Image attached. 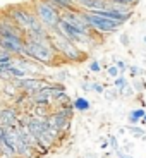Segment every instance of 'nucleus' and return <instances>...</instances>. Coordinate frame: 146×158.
Listing matches in <instances>:
<instances>
[{"instance_id": "nucleus-1", "label": "nucleus", "mask_w": 146, "mask_h": 158, "mask_svg": "<svg viewBox=\"0 0 146 158\" xmlns=\"http://www.w3.org/2000/svg\"><path fill=\"white\" fill-rule=\"evenodd\" d=\"M5 12L24 33H35L45 28L33 12V9L28 5H10V7H5Z\"/></svg>"}, {"instance_id": "nucleus-14", "label": "nucleus", "mask_w": 146, "mask_h": 158, "mask_svg": "<svg viewBox=\"0 0 146 158\" xmlns=\"http://www.w3.org/2000/svg\"><path fill=\"white\" fill-rule=\"evenodd\" d=\"M52 98H53V103H71L72 98L69 96L67 91H55L52 93Z\"/></svg>"}, {"instance_id": "nucleus-30", "label": "nucleus", "mask_w": 146, "mask_h": 158, "mask_svg": "<svg viewBox=\"0 0 146 158\" xmlns=\"http://www.w3.org/2000/svg\"><path fill=\"white\" fill-rule=\"evenodd\" d=\"M114 153L117 155V158H134L132 155H129L127 151H124L122 148H120V150H117V151H114Z\"/></svg>"}, {"instance_id": "nucleus-36", "label": "nucleus", "mask_w": 146, "mask_h": 158, "mask_svg": "<svg viewBox=\"0 0 146 158\" xmlns=\"http://www.w3.org/2000/svg\"><path fill=\"white\" fill-rule=\"evenodd\" d=\"M143 43H144V45H146V35H144V36H143Z\"/></svg>"}, {"instance_id": "nucleus-35", "label": "nucleus", "mask_w": 146, "mask_h": 158, "mask_svg": "<svg viewBox=\"0 0 146 158\" xmlns=\"http://www.w3.org/2000/svg\"><path fill=\"white\" fill-rule=\"evenodd\" d=\"M141 124H143V126H146V114H144V117L141 118Z\"/></svg>"}, {"instance_id": "nucleus-15", "label": "nucleus", "mask_w": 146, "mask_h": 158, "mask_svg": "<svg viewBox=\"0 0 146 158\" xmlns=\"http://www.w3.org/2000/svg\"><path fill=\"white\" fill-rule=\"evenodd\" d=\"M129 76H131V79H138V77H141L143 74H144V69L143 67H139V65H134V64H129Z\"/></svg>"}, {"instance_id": "nucleus-10", "label": "nucleus", "mask_w": 146, "mask_h": 158, "mask_svg": "<svg viewBox=\"0 0 146 158\" xmlns=\"http://www.w3.org/2000/svg\"><path fill=\"white\" fill-rule=\"evenodd\" d=\"M43 2H47V4H50L52 7H55L59 9L60 12L64 10H76V4H74V0H43Z\"/></svg>"}, {"instance_id": "nucleus-3", "label": "nucleus", "mask_w": 146, "mask_h": 158, "mask_svg": "<svg viewBox=\"0 0 146 158\" xmlns=\"http://www.w3.org/2000/svg\"><path fill=\"white\" fill-rule=\"evenodd\" d=\"M29 7L33 9V12L36 14L40 23L43 24L52 35L60 29L59 26H60V21H62V12L59 9L52 7L50 4H47L43 0H31L29 2Z\"/></svg>"}, {"instance_id": "nucleus-5", "label": "nucleus", "mask_w": 146, "mask_h": 158, "mask_svg": "<svg viewBox=\"0 0 146 158\" xmlns=\"http://www.w3.org/2000/svg\"><path fill=\"white\" fill-rule=\"evenodd\" d=\"M83 17L91 28L95 29L96 33H100V35H112V33H117L119 29L122 28V24H119L117 21H112V19H108V17L96 16L93 12H84L83 10Z\"/></svg>"}, {"instance_id": "nucleus-37", "label": "nucleus", "mask_w": 146, "mask_h": 158, "mask_svg": "<svg viewBox=\"0 0 146 158\" xmlns=\"http://www.w3.org/2000/svg\"><path fill=\"white\" fill-rule=\"evenodd\" d=\"M143 141H146V134H144V136H143Z\"/></svg>"}, {"instance_id": "nucleus-21", "label": "nucleus", "mask_w": 146, "mask_h": 158, "mask_svg": "<svg viewBox=\"0 0 146 158\" xmlns=\"http://www.w3.org/2000/svg\"><path fill=\"white\" fill-rule=\"evenodd\" d=\"M110 4H115V5H126V7H134V5H138L139 0H108Z\"/></svg>"}, {"instance_id": "nucleus-27", "label": "nucleus", "mask_w": 146, "mask_h": 158, "mask_svg": "<svg viewBox=\"0 0 146 158\" xmlns=\"http://www.w3.org/2000/svg\"><path fill=\"white\" fill-rule=\"evenodd\" d=\"M105 89H107L105 84H102V83H91V91H95L96 95H103Z\"/></svg>"}, {"instance_id": "nucleus-28", "label": "nucleus", "mask_w": 146, "mask_h": 158, "mask_svg": "<svg viewBox=\"0 0 146 158\" xmlns=\"http://www.w3.org/2000/svg\"><path fill=\"white\" fill-rule=\"evenodd\" d=\"M115 65H117V69L120 71V74H124V72H127V71H129V64H127L126 60H122V59H117Z\"/></svg>"}, {"instance_id": "nucleus-33", "label": "nucleus", "mask_w": 146, "mask_h": 158, "mask_svg": "<svg viewBox=\"0 0 146 158\" xmlns=\"http://www.w3.org/2000/svg\"><path fill=\"white\" fill-rule=\"evenodd\" d=\"M83 158H98V156H96V153H93V151H90V153H86Z\"/></svg>"}, {"instance_id": "nucleus-6", "label": "nucleus", "mask_w": 146, "mask_h": 158, "mask_svg": "<svg viewBox=\"0 0 146 158\" xmlns=\"http://www.w3.org/2000/svg\"><path fill=\"white\" fill-rule=\"evenodd\" d=\"M23 112L19 108H16L14 105H7L2 108V117H0V126L2 127H10L17 124V118L21 117Z\"/></svg>"}, {"instance_id": "nucleus-29", "label": "nucleus", "mask_w": 146, "mask_h": 158, "mask_svg": "<svg viewBox=\"0 0 146 158\" xmlns=\"http://www.w3.org/2000/svg\"><path fill=\"white\" fill-rule=\"evenodd\" d=\"M119 41H120V45H122V47H129V45H131V38H129V35H127V33H122V35L119 36Z\"/></svg>"}, {"instance_id": "nucleus-2", "label": "nucleus", "mask_w": 146, "mask_h": 158, "mask_svg": "<svg viewBox=\"0 0 146 158\" xmlns=\"http://www.w3.org/2000/svg\"><path fill=\"white\" fill-rule=\"evenodd\" d=\"M52 47L62 57L64 62H84L88 59L86 52L81 50L76 43H72L71 40L65 38L60 29L52 35Z\"/></svg>"}, {"instance_id": "nucleus-9", "label": "nucleus", "mask_w": 146, "mask_h": 158, "mask_svg": "<svg viewBox=\"0 0 146 158\" xmlns=\"http://www.w3.org/2000/svg\"><path fill=\"white\" fill-rule=\"evenodd\" d=\"M28 114L35 115V117H38V118H48L53 114V103H52V105H33Z\"/></svg>"}, {"instance_id": "nucleus-19", "label": "nucleus", "mask_w": 146, "mask_h": 158, "mask_svg": "<svg viewBox=\"0 0 146 158\" xmlns=\"http://www.w3.org/2000/svg\"><path fill=\"white\" fill-rule=\"evenodd\" d=\"M103 96H105L107 100H110V102H114V100H117L119 96H120V91H119L117 88H112V89H105Z\"/></svg>"}, {"instance_id": "nucleus-16", "label": "nucleus", "mask_w": 146, "mask_h": 158, "mask_svg": "<svg viewBox=\"0 0 146 158\" xmlns=\"http://www.w3.org/2000/svg\"><path fill=\"white\" fill-rule=\"evenodd\" d=\"M127 131H129L131 134H132V138H136V139H143V136L146 134V131L143 129L141 126H127Z\"/></svg>"}, {"instance_id": "nucleus-24", "label": "nucleus", "mask_w": 146, "mask_h": 158, "mask_svg": "<svg viewBox=\"0 0 146 158\" xmlns=\"http://www.w3.org/2000/svg\"><path fill=\"white\" fill-rule=\"evenodd\" d=\"M107 74H108V77H112V81H114L115 77H119V76H120V71L117 69V65H115V64H112V65H108Z\"/></svg>"}, {"instance_id": "nucleus-7", "label": "nucleus", "mask_w": 146, "mask_h": 158, "mask_svg": "<svg viewBox=\"0 0 146 158\" xmlns=\"http://www.w3.org/2000/svg\"><path fill=\"white\" fill-rule=\"evenodd\" d=\"M48 122H50L52 127H55L57 131H60V132H65V134L71 132L72 120L67 118V117H64L62 114H59V112H53V114L48 117Z\"/></svg>"}, {"instance_id": "nucleus-34", "label": "nucleus", "mask_w": 146, "mask_h": 158, "mask_svg": "<svg viewBox=\"0 0 146 158\" xmlns=\"http://www.w3.org/2000/svg\"><path fill=\"white\" fill-rule=\"evenodd\" d=\"M119 134H127V127H119Z\"/></svg>"}, {"instance_id": "nucleus-18", "label": "nucleus", "mask_w": 146, "mask_h": 158, "mask_svg": "<svg viewBox=\"0 0 146 158\" xmlns=\"http://www.w3.org/2000/svg\"><path fill=\"white\" fill-rule=\"evenodd\" d=\"M132 88L136 89V93H144L146 91V81L141 77L138 79H132Z\"/></svg>"}, {"instance_id": "nucleus-20", "label": "nucleus", "mask_w": 146, "mask_h": 158, "mask_svg": "<svg viewBox=\"0 0 146 158\" xmlns=\"http://www.w3.org/2000/svg\"><path fill=\"white\" fill-rule=\"evenodd\" d=\"M88 71L98 74V72L102 71V62H100V60H95V59L90 60V62H88Z\"/></svg>"}, {"instance_id": "nucleus-32", "label": "nucleus", "mask_w": 146, "mask_h": 158, "mask_svg": "<svg viewBox=\"0 0 146 158\" xmlns=\"http://www.w3.org/2000/svg\"><path fill=\"white\" fill-rule=\"evenodd\" d=\"M81 89L83 91H91V83H88V81H81Z\"/></svg>"}, {"instance_id": "nucleus-23", "label": "nucleus", "mask_w": 146, "mask_h": 158, "mask_svg": "<svg viewBox=\"0 0 146 158\" xmlns=\"http://www.w3.org/2000/svg\"><path fill=\"white\" fill-rule=\"evenodd\" d=\"M107 139H108V143H110V150H112V151L120 150V144H119V138H117V136L108 134V136H107Z\"/></svg>"}, {"instance_id": "nucleus-26", "label": "nucleus", "mask_w": 146, "mask_h": 158, "mask_svg": "<svg viewBox=\"0 0 146 158\" xmlns=\"http://www.w3.org/2000/svg\"><path fill=\"white\" fill-rule=\"evenodd\" d=\"M136 95V89L132 88V84H129L127 88H124L122 91H120V96L122 98H131V96H134Z\"/></svg>"}, {"instance_id": "nucleus-25", "label": "nucleus", "mask_w": 146, "mask_h": 158, "mask_svg": "<svg viewBox=\"0 0 146 158\" xmlns=\"http://www.w3.org/2000/svg\"><path fill=\"white\" fill-rule=\"evenodd\" d=\"M69 71H65V69H60L59 72L55 74V81H59V83H64V81H67L69 79Z\"/></svg>"}, {"instance_id": "nucleus-31", "label": "nucleus", "mask_w": 146, "mask_h": 158, "mask_svg": "<svg viewBox=\"0 0 146 158\" xmlns=\"http://www.w3.org/2000/svg\"><path fill=\"white\" fill-rule=\"evenodd\" d=\"M100 150H102V151L110 150V143H108V139H107V138H105V139H102V143H100Z\"/></svg>"}, {"instance_id": "nucleus-13", "label": "nucleus", "mask_w": 146, "mask_h": 158, "mask_svg": "<svg viewBox=\"0 0 146 158\" xmlns=\"http://www.w3.org/2000/svg\"><path fill=\"white\" fill-rule=\"evenodd\" d=\"M29 98L35 105H52L53 103V98H52L50 93H35Z\"/></svg>"}, {"instance_id": "nucleus-17", "label": "nucleus", "mask_w": 146, "mask_h": 158, "mask_svg": "<svg viewBox=\"0 0 146 158\" xmlns=\"http://www.w3.org/2000/svg\"><path fill=\"white\" fill-rule=\"evenodd\" d=\"M127 86H129V81H127V77L124 74H120L119 77L114 79V88H117L119 91H122L124 88H127Z\"/></svg>"}, {"instance_id": "nucleus-8", "label": "nucleus", "mask_w": 146, "mask_h": 158, "mask_svg": "<svg viewBox=\"0 0 146 158\" xmlns=\"http://www.w3.org/2000/svg\"><path fill=\"white\" fill-rule=\"evenodd\" d=\"M74 4L79 10L93 12V10H100V9H107L110 5V2L108 0H74Z\"/></svg>"}, {"instance_id": "nucleus-4", "label": "nucleus", "mask_w": 146, "mask_h": 158, "mask_svg": "<svg viewBox=\"0 0 146 158\" xmlns=\"http://www.w3.org/2000/svg\"><path fill=\"white\" fill-rule=\"evenodd\" d=\"M24 57L43 64V65H57L62 60V57L57 53L52 45L35 43V41H28V40L24 41Z\"/></svg>"}, {"instance_id": "nucleus-11", "label": "nucleus", "mask_w": 146, "mask_h": 158, "mask_svg": "<svg viewBox=\"0 0 146 158\" xmlns=\"http://www.w3.org/2000/svg\"><path fill=\"white\" fill-rule=\"evenodd\" d=\"M21 91L17 89L16 86H14V84L12 83H5L4 86H2V96H4L5 100H9V102H14V100H16V96L19 95Z\"/></svg>"}, {"instance_id": "nucleus-12", "label": "nucleus", "mask_w": 146, "mask_h": 158, "mask_svg": "<svg viewBox=\"0 0 146 158\" xmlns=\"http://www.w3.org/2000/svg\"><path fill=\"white\" fill-rule=\"evenodd\" d=\"M72 107L76 112H90L91 110V102L84 96H76L72 100Z\"/></svg>"}, {"instance_id": "nucleus-22", "label": "nucleus", "mask_w": 146, "mask_h": 158, "mask_svg": "<svg viewBox=\"0 0 146 158\" xmlns=\"http://www.w3.org/2000/svg\"><path fill=\"white\" fill-rule=\"evenodd\" d=\"M144 114H146V110H144V108L138 107V108H132V110L129 112V117H132V118H138V120H141V118L144 117Z\"/></svg>"}]
</instances>
